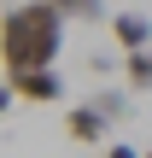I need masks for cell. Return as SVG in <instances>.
<instances>
[{"label": "cell", "instance_id": "cell-6", "mask_svg": "<svg viewBox=\"0 0 152 158\" xmlns=\"http://www.w3.org/2000/svg\"><path fill=\"white\" fill-rule=\"evenodd\" d=\"M123 82H129L135 94L152 88V47H146V53H123Z\"/></svg>", "mask_w": 152, "mask_h": 158}, {"label": "cell", "instance_id": "cell-2", "mask_svg": "<svg viewBox=\"0 0 152 158\" xmlns=\"http://www.w3.org/2000/svg\"><path fill=\"white\" fill-rule=\"evenodd\" d=\"M64 135H70L76 147H105V141H111V123L100 117V106H88V100H76V106L64 111Z\"/></svg>", "mask_w": 152, "mask_h": 158}, {"label": "cell", "instance_id": "cell-4", "mask_svg": "<svg viewBox=\"0 0 152 158\" xmlns=\"http://www.w3.org/2000/svg\"><path fill=\"white\" fill-rule=\"evenodd\" d=\"M111 41H117L123 53H146V47H152V18L117 6V12H111Z\"/></svg>", "mask_w": 152, "mask_h": 158}, {"label": "cell", "instance_id": "cell-8", "mask_svg": "<svg viewBox=\"0 0 152 158\" xmlns=\"http://www.w3.org/2000/svg\"><path fill=\"white\" fill-rule=\"evenodd\" d=\"M117 64H123V53H94V59H88V70H100V76H111Z\"/></svg>", "mask_w": 152, "mask_h": 158}, {"label": "cell", "instance_id": "cell-11", "mask_svg": "<svg viewBox=\"0 0 152 158\" xmlns=\"http://www.w3.org/2000/svg\"><path fill=\"white\" fill-rule=\"evenodd\" d=\"M146 158H152V152H146Z\"/></svg>", "mask_w": 152, "mask_h": 158}, {"label": "cell", "instance_id": "cell-5", "mask_svg": "<svg viewBox=\"0 0 152 158\" xmlns=\"http://www.w3.org/2000/svg\"><path fill=\"white\" fill-rule=\"evenodd\" d=\"M53 6H59V18H64V23H111L105 0H53Z\"/></svg>", "mask_w": 152, "mask_h": 158}, {"label": "cell", "instance_id": "cell-10", "mask_svg": "<svg viewBox=\"0 0 152 158\" xmlns=\"http://www.w3.org/2000/svg\"><path fill=\"white\" fill-rule=\"evenodd\" d=\"M12 106H18V94H12V88H6V82H0V117H6V111H12Z\"/></svg>", "mask_w": 152, "mask_h": 158}, {"label": "cell", "instance_id": "cell-7", "mask_svg": "<svg viewBox=\"0 0 152 158\" xmlns=\"http://www.w3.org/2000/svg\"><path fill=\"white\" fill-rule=\"evenodd\" d=\"M88 106H100V117H105L111 129L129 117V94H117V88H100V94H88Z\"/></svg>", "mask_w": 152, "mask_h": 158}, {"label": "cell", "instance_id": "cell-3", "mask_svg": "<svg viewBox=\"0 0 152 158\" xmlns=\"http://www.w3.org/2000/svg\"><path fill=\"white\" fill-rule=\"evenodd\" d=\"M23 106H53V100H64V76L59 70H29V76H12L6 82Z\"/></svg>", "mask_w": 152, "mask_h": 158}, {"label": "cell", "instance_id": "cell-1", "mask_svg": "<svg viewBox=\"0 0 152 158\" xmlns=\"http://www.w3.org/2000/svg\"><path fill=\"white\" fill-rule=\"evenodd\" d=\"M59 53H64V18H59L53 0H23V6L0 12V64H6V82L29 76V70H59Z\"/></svg>", "mask_w": 152, "mask_h": 158}, {"label": "cell", "instance_id": "cell-9", "mask_svg": "<svg viewBox=\"0 0 152 158\" xmlns=\"http://www.w3.org/2000/svg\"><path fill=\"white\" fill-rule=\"evenodd\" d=\"M100 158H146V152H141V147H123V141H117V147H105Z\"/></svg>", "mask_w": 152, "mask_h": 158}]
</instances>
